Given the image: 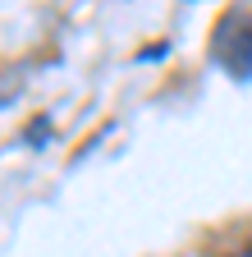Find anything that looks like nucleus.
Wrapping results in <instances>:
<instances>
[{
  "mask_svg": "<svg viewBox=\"0 0 252 257\" xmlns=\"http://www.w3.org/2000/svg\"><path fill=\"white\" fill-rule=\"evenodd\" d=\"M211 60L234 83H252V5H229L211 28Z\"/></svg>",
  "mask_w": 252,
  "mask_h": 257,
  "instance_id": "f257e3e1",
  "label": "nucleus"
},
{
  "mask_svg": "<svg viewBox=\"0 0 252 257\" xmlns=\"http://www.w3.org/2000/svg\"><path fill=\"white\" fill-rule=\"evenodd\" d=\"M247 257H252V252H247Z\"/></svg>",
  "mask_w": 252,
  "mask_h": 257,
  "instance_id": "f03ea898",
  "label": "nucleus"
}]
</instances>
